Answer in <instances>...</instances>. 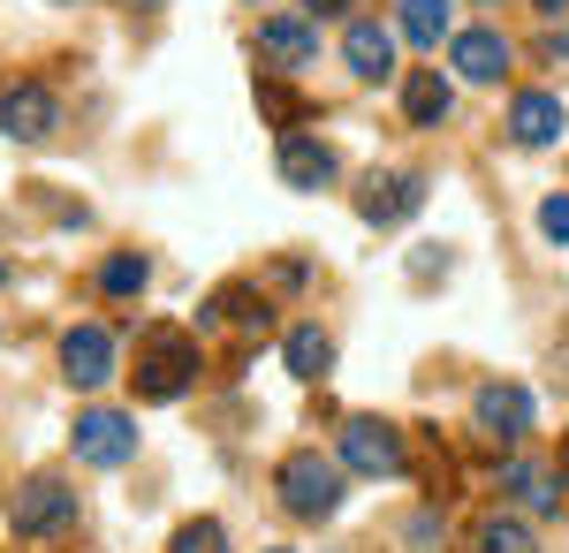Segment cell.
<instances>
[{"instance_id":"1","label":"cell","mask_w":569,"mask_h":553,"mask_svg":"<svg viewBox=\"0 0 569 553\" xmlns=\"http://www.w3.org/2000/svg\"><path fill=\"white\" fill-rule=\"evenodd\" d=\"M273 493H281V509L319 523V515L342 509V455H319V448H297L289 463L273 470Z\"/></svg>"},{"instance_id":"2","label":"cell","mask_w":569,"mask_h":553,"mask_svg":"<svg viewBox=\"0 0 569 553\" xmlns=\"http://www.w3.org/2000/svg\"><path fill=\"white\" fill-rule=\"evenodd\" d=\"M137 394L144 402H176L182 386L198 380V341L190 334H176V326H152V334L137 341Z\"/></svg>"},{"instance_id":"3","label":"cell","mask_w":569,"mask_h":553,"mask_svg":"<svg viewBox=\"0 0 569 553\" xmlns=\"http://www.w3.org/2000/svg\"><path fill=\"white\" fill-rule=\"evenodd\" d=\"M69 448H77V463H91V470H122L137 455V418L130 410H84L77 432H69Z\"/></svg>"},{"instance_id":"4","label":"cell","mask_w":569,"mask_h":553,"mask_svg":"<svg viewBox=\"0 0 569 553\" xmlns=\"http://www.w3.org/2000/svg\"><path fill=\"white\" fill-rule=\"evenodd\" d=\"M8 523H16V539H53V531L77 523V493H69L61 477H31V485L8 501Z\"/></svg>"},{"instance_id":"5","label":"cell","mask_w":569,"mask_h":553,"mask_svg":"<svg viewBox=\"0 0 569 553\" xmlns=\"http://www.w3.org/2000/svg\"><path fill=\"white\" fill-rule=\"evenodd\" d=\"M335 455H342V470L395 477V470H402V432L380 425V418H350V425H342V440H335Z\"/></svg>"},{"instance_id":"6","label":"cell","mask_w":569,"mask_h":553,"mask_svg":"<svg viewBox=\"0 0 569 553\" xmlns=\"http://www.w3.org/2000/svg\"><path fill=\"white\" fill-rule=\"evenodd\" d=\"M0 129H8L16 144H46V137L61 129V99L46 84H8L0 91Z\"/></svg>"},{"instance_id":"7","label":"cell","mask_w":569,"mask_h":553,"mask_svg":"<svg viewBox=\"0 0 569 553\" xmlns=\"http://www.w3.org/2000/svg\"><path fill=\"white\" fill-rule=\"evenodd\" d=\"M471 425H479L486 440H509V448H517L531 432V394L509 386V380H486L479 394H471Z\"/></svg>"},{"instance_id":"8","label":"cell","mask_w":569,"mask_h":553,"mask_svg":"<svg viewBox=\"0 0 569 553\" xmlns=\"http://www.w3.org/2000/svg\"><path fill=\"white\" fill-rule=\"evenodd\" d=\"M61 380L69 386H107L114 380V334H107V326H69V334H61Z\"/></svg>"},{"instance_id":"9","label":"cell","mask_w":569,"mask_h":553,"mask_svg":"<svg viewBox=\"0 0 569 553\" xmlns=\"http://www.w3.org/2000/svg\"><path fill=\"white\" fill-rule=\"evenodd\" d=\"M418 205H426V174H410V168L372 174V182H365V198H357V213L372 220V228H395V220H410Z\"/></svg>"},{"instance_id":"10","label":"cell","mask_w":569,"mask_h":553,"mask_svg":"<svg viewBox=\"0 0 569 553\" xmlns=\"http://www.w3.org/2000/svg\"><path fill=\"white\" fill-rule=\"evenodd\" d=\"M448 69L471 77V84H501V69H509V39H501V31H456Z\"/></svg>"},{"instance_id":"11","label":"cell","mask_w":569,"mask_h":553,"mask_svg":"<svg viewBox=\"0 0 569 553\" xmlns=\"http://www.w3.org/2000/svg\"><path fill=\"white\" fill-rule=\"evenodd\" d=\"M259 53L281 61V69H311V61H319V31H311L305 16H266L259 23Z\"/></svg>"},{"instance_id":"12","label":"cell","mask_w":569,"mask_h":553,"mask_svg":"<svg viewBox=\"0 0 569 553\" xmlns=\"http://www.w3.org/2000/svg\"><path fill=\"white\" fill-rule=\"evenodd\" d=\"M342 61H350V77H388L395 69V31L372 23V16H357L350 31H342Z\"/></svg>"},{"instance_id":"13","label":"cell","mask_w":569,"mask_h":553,"mask_svg":"<svg viewBox=\"0 0 569 553\" xmlns=\"http://www.w3.org/2000/svg\"><path fill=\"white\" fill-rule=\"evenodd\" d=\"M562 129H569V114H562L555 91H525V99L509 107V137H517V144H555Z\"/></svg>"},{"instance_id":"14","label":"cell","mask_w":569,"mask_h":553,"mask_svg":"<svg viewBox=\"0 0 569 553\" xmlns=\"http://www.w3.org/2000/svg\"><path fill=\"white\" fill-rule=\"evenodd\" d=\"M281 182L289 190H327L335 182V152L319 137H281Z\"/></svg>"},{"instance_id":"15","label":"cell","mask_w":569,"mask_h":553,"mask_svg":"<svg viewBox=\"0 0 569 553\" xmlns=\"http://www.w3.org/2000/svg\"><path fill=\"white\" fill-rule=\"evenodd\" d=\"M448 99H456V91H448V77H440V69H410V84H402V114H410L418 129H440V122H448Z\"/></svg>"},{"instance_id":"16","label":"cell","mask_w":569,"mask_h":553,"mask_svg":"<svg viewBox=\"0 0 569 553\" xmlns=\"http://www.w3.org/2000/svg\"><path fill=\"white\" fill-rule=\"evenodd\" d=\"M555 485H562V477L539 470V463H501V493H509L517 509H555V501H562Z\"/></svg>"},{"instance_id":"17","label":"cell","mask_w":569,"mask_h":553,"mask_svg":"<svg viewBox=\"0 0 569 553\" xmlns=\"http://www.w3.org/2000/svg\"><path fill=\"white\" fill-rule=\"evenodd\" d=\"M281 356H289V372H297V380H327V364H335V341L319 334V326H297Z\"/></svg>"},{"instance_id":"18","label":"cell","mask_w":569,"mask_h":553,"mask_svg":"<svg viewBox=\"0 0 569 553\" xmlns=\"http://www.w3.org/2000/svg\"><path fill=\"white\" fill-rule=\"evenodd\" d=\"M395 23H402V39H410V46H440L448 8H440V0H395Z\"/></svg>"},{"instance_id":"19","label":"cell","mask_w":569,"mask_h":553,"mask_svg":"<svg viewBox=\"0 0 569 553\" xmlns=\"http://www.w3.org/2000/svg\"><path fill=\"white\" fill-rule=\"evenodd\" d=\"M479 553H539V539H531L517 515H493V523L479 531Z\"/></svg>"},{"instance_id":"20","label":"cell","mask_w":569,"mask_h":553,"mask_svg":"<svg viewBox=\"0 0 569 553\" xmlns=\"http://www.w3.org/2000/svg\"><path fill=\"white\" fill-rule=\"evenodd\" d=\"M144 273H152V265H144V258H107V265H99V289H107V296H137V289H144Z\"/></svg>"},{"instance_id":"21","label":"cell","mask_w":569,"mask_h":553,"mask_svg":"<svg viewBox=\"0 0 569 553\" xmlns=\"http://www.w3.org/2000/svg\"><path fill=\"white\" fill-rule=\"evenodd\" d=\"M176 553H228V531H220L213 515H198V523L176 531Z\"/></svg>"},{"instance_id":"22","label":"cell","mask_w":569,"mask_h":553,"mask_svg":"<svg viewBox=\"0 0 569 553\" xmlns=\"http://www.w3.org/2000/svg\"><path fill=\"white\" fill-rule=\"evenodd\" d=\"M539 235H547V243H569V198H547V205H539Z\"/></svg>"},{"instance_id":"23","label":"cell","mask_w":569,"mask_h":553,"mask_svg":"<svg viewBox=\"0 0 569 553\" xmlns=\"http://www.w3.org/2000/svg\"><path fill=\"white\" fill-rule=\"evenodd\" d=\"M410 273H418V281H433V273H448V258H440V251H418V258H410Z\"/></svg>"},{"instance_id":"24","label":"cell","mask_w":569,"mask_h":553,"mask_svg":"<svg viewBox=\"0 0 569 553\" xmlns=\"http://www.w3.org/2000/svg\"><path fill=\"white\" fill-rule=\"evenodd\" d=\"M311 16H335V8H350V0H305Z\"/></svg>"},{"instance_id":"25","label":"cell","mask_w":569,"mask_h":553,"mask_svg":"<svg viewBox=\"0 0 569 553\" xmlns=\"http://www.w3.org/2000/svg\"><path fill=\"white\" fill-rule=\"evenodd\" d=\"M539 8H547V16H562V8H569V0H539Z\"/></svg>"},{"instance_id":"26","label":"cell","mask_w":569,"mask_h":553,"mask_svg":"<svg viewBox=\"0 0 569 553\" xmlns=\"http://www.w3.org/2000/svg\"><path fill=\"white\" fill-rule=\"evenodd\" d=\"M53 8H77V0H53Z\"/></svg>"},{"instance_id":"27","label":"cell","mask_w":569,"mask_h":553,"mask_svg":"<svg viewBox=\"0 0 569 553\" xmlns=\"http://www.w3.org/2000/svg\"><path fill=\"white\" fill-rule=\"evenodd\" d=\"M0 281H8V265H0Z\"/></svg>"}]
</instances>
